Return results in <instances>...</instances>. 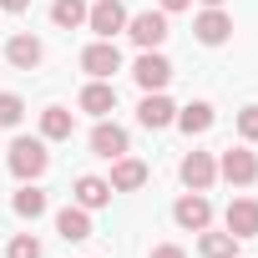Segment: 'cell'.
<instances>
[{
  "instance_id": "obj_1",
  "label": "cell",
  "mask_w": 258,
  "mask_h": 258,
  "mask_svg": "<svg viewBox=\"0 0 258 258\" xmlns=\"http://www.w3.org/2000/svg\"><path fill=\"white\" fill-rule=\"evenodd\" d=\"M11 172L21 177V182H36L46 167H51V152H46V137H16L11 142Z\"/></svg>"
},
{
  "instance_id": "obj_2",
  "label": "cell",
  "mask_w": 258,
  "mask_h": 258,
  "mask_svg": "<svg viewBox=\"0 0 258 258\" xmlns=\"http://www.w3.org/2000/svg\"><path fill=\"white\" fill-rule=\"evenodd\" d=\"M167 11H142V16H126V36H132L142 51H157L167 41Z\"/></svg>"
},
{
  "instance_id": "obj_3",
  "label": "cell",
  "mask_w": 258,
  "mask_h": 258,
  "mask_svg": "<svg viewBox=\"0 0 258 258\" xmlns=\"http://www.w3.org/2000/svg\"><path fill=\"white\" fill-rule=\"evenodd\" d=\"M81 71H86L91 81H111V76L121 71V51H116V41H91V46L81 51Z\"/></svg>"
},
{
  "instance_id": "obj_4",
  "label": "cell",
  "mask_w": 258,
  "mask_h": 258,
  "mask_svg": "<svg viewBox=\"0 0 258 258\" xmlns=\"http://www.w3.org/2000/svg\"><path fill=\"white\" fill-rule=\"evenodd\" d=\"M86 31L96 41H111L116 31H126V11L121 0H96V6H86Z\"/></svg>"
},
{
  "instance_id": "obj_5",
  "label": "cell",
  "mask_w": 258,
  "mask_h": 258,
  "mask_svg": "<svg viewBox=\"0 0 258 258\" xmlns=\"http://www.w3.org/2000/svg\"><path fill=\"white\" fill-rule=\"evenodd\" d=\"M132 76H137V86H142V91H162V86L172 81V61H167L162 51H142V56H137V66H132Z\"/></svg>"
},
{
  "instance_id": "obj_6",
  "label": "cell",
  "mask_w": 258,
  "mask_h": 258,
  "mask_svg": "<svg viewBox=\"0 0 258 258\" xmlns=\"http://www.w3.org/2000/svg\"><path fill=\"white\" fill-rule=\"evenodd\" d=\"M172 218H177V228H187V233H203V228L213 223V203H208L203 192H182V198L172 203Z\"/></svg>"
},
{
  "instance_id": "obj_7",
  "label": "cell",
  "mask_w": 258,
  "mask_h": 258,
  "mask_svg": "<svg viewBox=\"0 0 258 258\" xmlns=\"http://www.w3.org/2000/svg\"><path fill=\"white\" fill-rule=\"evenodd\" d=\"M192 36H198L203 46H223V41L233 36V16H228L223 6H208V11L192 21Z\"/></svg>"
},
{
  "instance_id": "obj_8",
  "label": "cell",
  "mask_w": 258,
  "mask_h": 258,
  "mask_svg": "<svg viewBox=\"0 0 258 258\" xmlns=\"http://www.w3.org/2000/svg\"><path fill=\"white\" fill-rule=\"evenodd\" d=\"M218 172H223L233 187H248V182H258V157H253L248 147H228L223 162H218Z\"/></svg>"
},
{
  "instance_id": "obj_9",
  "label": "cell",
  "mask_w": 258,
  "mask_h": 258,
  "mask_svg": "<svg viewBox=\"0 0 258 258\" xmlns=\"http://www.w3.org/2000/svg\"><path fill=\"white\" fill-rule=\"evenodd\" d=\"M126 147H132V142H126V132H121L116 121H106V116H101V121L91 126V152H96V157L116 162V157H126Z\"/></svg>"
},
{
  "instance_id": "obj_10",
  "label": "cell",
  "mask_w": 258,
  "mask_h": 258,
  "mask_svg": "<svg viewBox=\"0 0 258 258\" xmlns=\"http://www.w3.org/2000/svg\"><path fill=\"white\" fill-rule=\"evenodd\" d=\"M177 172H182L187 192H208V187H213V177H218V162H213V152H187Z\"/></svg>"
},
{
  "instance_id": "obj_11",
  "label": "cell",
  "mask_w": 258,
  "mask_h": 258,
  "mask_svg": "<svg viewBox=\"0 0 258 258\" xmlns=\"http://www.w3.org/2000/svg\"><path fill=\"white\" fill-rule=\"evenodd\" d=\"M76 106H81V111H91V116L101 121V116H111V111H116V86H111V81H86V86H81V96H76Z\"/></svg>"
},
{
  "instance_id": "obj_12",
  "label": "cell",
  "mask_w": 258,
  "mask_h": 258,
  "mask_svg": "<svg viewBox=\"0 0 258 258\" xmlns=\"http://www.w3.org/2000/svg\"><path fill=\"white\" fill-rule=\"evenodd\" d=\"M172 116H177V106H172L162 91H147L142 106H137V121L147 126V132H162V126H172Z\"/></svg>"
},
{
  "instance_id": "obj_13",
  "label": "cell",
  "mask_w": 258,
  "mask_h": 258,
  "mask_svg": "<svg viewBox=\"0 0 258 258\" xmlns=\"http://www.w3.org/2000/svg\"><path fill=\"white\" fill-rule=\"evenodd\" d=\"M41 56H46V46H41L36 36H26V31L6 41V61H11L16 71H36V66H41Z\"/></svg>"
},
{
  "instance_id": "obj_14",
  "label": "cell",
  "mask_w": 258,
  "mask_h": 258,
  "mask_svg": "<svg viewBox=\"0 0 258 258\" xmlns=\"http://www.w3.org/2000/svg\"><path fill=\"white\" fill-rule=\"evenodd\" d=\"M223 223H228L233 238H258V203H253V198H233Z\"/></svg>"
},
{
  "instance_id": "obj_15",
  "label": "cell",
  "mask_w": 258,
  "mask_h": 258,
  "mask_svg": "<svg viewBox=\"0 0 258 258\" xmlns=\"http://www.w3.org/2000/svg\"><path fill=\"white\" fill-rule=\"evenodd\" d=\"M106 182H111V192H137V187L147 182V162H137V157H116Z\"/></svg>"
},
{
  "instance_id": "obj_16",
  "label": "cell",
  "mask_w": 258,
  "mask_h": 258,
  "mask_svg": "<svg viewBox=\"0 0 258 258\" xmlns=\"http://www.w3.org/2000/svg\"><path fill=\"white\" fill-rule=\"evenodd\" d=\"M56 233H61L66 243H86V238H91V213L76 208V203L61 208V213H56Z\"/></svg>"
},
{
  "instance_id": "obj_17",
  "label": "cell",
  "mask_w": 258,
  "mask_h": 258,
  "mask_svg": "<svg viewBox=\"0 0 258 258\" xmlns=\"http://www.w3.org/2000/svg\"><path fill=\"white\" fill-rule=\"evenodd\" d=\"M71 198H76V208H86V213H91V208H106V203H111V182H106V177H76V192H71Z\"/></svg>"
},
{
  "instance_id": "obj_18",
  "label": "cell",
  "mask_w": 258,
  "mask_h": 258,
  "mask_svg": "<svg viewBox=\"0 0 258 258\" xmlns=\"http://www.w3.org/2000/svg\"><path fill=\"white\" fill-rule=\"evenodd\" d=\"M71 126H76V111H66V106H46L41 111V137L46 142H66Z\"/></svg>"
},
{
  "instance_id": "obj_19",
  "label": "cell",
  "mask_w": 258,
  "mask_h": 258,
  "mask_svg": "<svg viewBox=\"0 0 258 258\" xmlns=\"http://www.w3.org/2000/svg\"><path fill=\"white\" fill-rule=\"evenodd\" d=\"M172 121L182 126L187 137H203L208 126H213V106H208V101H187V106H177V116H172Z\"/></svg>"
},
{
  "instance_id": "obj_20",
  "label": "cell",
  "mask_w": 258,
  "mask_h": 258,
  "mask_svg": "<svg viewBox=\"0 0 258 258\" xmlns=\"http://www.w3.org/2000/svg\"><path fill=\"white\" fill-rule=\"evenodd\" d=\"M198 253H203V258H238V238H233V233H208V228H203Z\"/></svg>"
},
{
  "instance_id": "obj_21",
  "label": "cell",
  "mask_w": 258,
  "mask_h": 258,
  "mask_svg": "<svg viewBox=\"0 0 258 258\" xmlns=\"http://www.w3.org/2000/svg\"><path fill=\"white\" fill-rule=\"evenodd\" d=\"M51 21H56L61 31L86 26V0H56V6H51Z\"/></svg>"
},
{
  "instance_id": "obj_22",
  "label": "cell",
  "mask_w": 258,
  "mask_h": 258,
  "mask_svg": "<svg viewBox=\"0 0 258 258\" xmlns=\"http://www.w3.org/2000/svg\"><path fill=\"white\" fill-rule=\"evenodd\" d=\"M46 208H51V203H46V192H41L36 182H26V187L16 192V213H21V218H31V223H36Z\"/></svg>"
},
{
  "instance_id": "obj_23",
  "label": "cell",
  "mask_w": 258,
  "mask_h": 258,
  "mask_svg": "<svg viewBox=\"0 0 258 258\" xmlns=\"http://www.w3.org/2000/svg\"><path fill=\"white\" fill-rule=\"evenodd\" d=\"M6 258H41V238L36 233H16L6 243Z\"/></svg>"
},
{
  "instance_id": "obj_24",
  "label": "cell",
  "mask_w": 258,
  "mask_h": 258,
  "mask_svg": "<svg viewBox=\"0 0 258 258\" xmlns=\"http://www.w3.org/2000/svg\"><path fill=\"white\" fill-rule=\"evenodd\" d=\"M21 116H26V101L16 91H0V126H21Z\"/></svg>"
},
{
  "instance_id": "obj_25",
  "label": "cell",
  "mask_w": 258,
  "mask_h": 258,
  "mask_svg": "<svg viewBox=\"0 0 258 258\" xmlns=\"http://www.w3.org/2000/svg\"><path fill=\"white\" fill-rule=\"evenodd\" d=\"M238 137L243 142H258V106H243L238 111Z\"/></svg>"
},
{
  "instance_id": "obj_26",
  "label": "cell",
  "mask_w": 258,
  "mask_h": 258,
  "mask_svg": "<svg viewBox=\"0 0 258 258\" xmlns=\"http://www.w3.org/2000/svg\"><path fill=\"white\" fill-rule=\"evenodd\" d=\"M152 258H187L177 243H162V248H152Z\"/></svg>"
},
{
  "instance_id": "obj_27",
  "label": "cell",
  "mask_w": 258,
  "mask_h": 258,
  "mask_svg": "<svg viewBox=\"0 0 258 258\" xmlns=\"http://www.w3.org/2000/svg\"><path fill=\"white\" fill-rule=\"evenodd\" d=\"M187 6H192V0H157V11H167V16L172 11H187Z\"/></svg>"
},
{
  "instance_id": "obj_28",
  "label": "cell",
  "mask_w": 258,
  "mask_h": 258,
  "mask_svg": "<svg viewBox=\"0 0 258 258\" xmlns=\"http://www.w3.org/2000/svg\"><path fill=\"white\" fill-rule=\"evenodd\" d=\"M26 6H31V0H0V11H11V16H21Z\"/></svg>"
},
{
  "instance_id": "obj_29",
  "label": "cell",
  "mask_w": 258,
  "mask_h": 258,
  "mask_svg": "<svg viewBox=\"0 0 258 258\" xmlns=\"http://www.w3.org/2000/svg\"><path fill=\"white\" fill-rule=\"evenodd\" d=\"M203 6H223V0H203Z\"/></svg>"
}]
</instances>
